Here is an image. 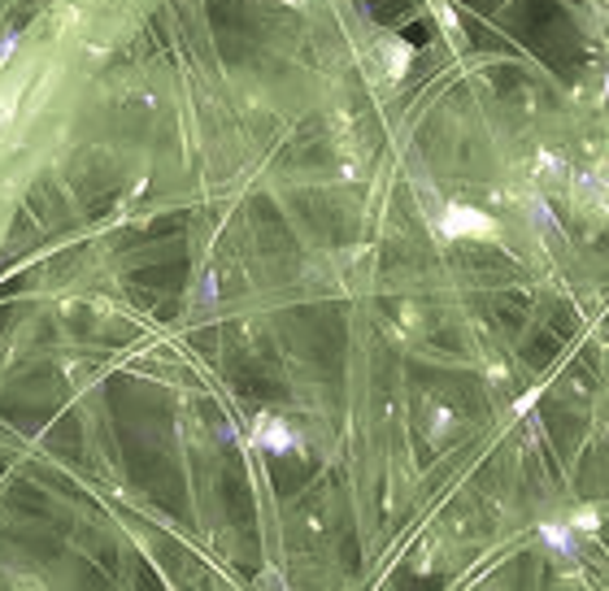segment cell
<instances>
[{
	"label": "cell",
	"instance_id": "3957f363",
	"mask_svg": "<svg viewBox=\"0 0 609 591\" xmlns=\"http://www.w3.org/2000/svg\"><path fill=\"white\" fill-rule=\"evenodd\" d=\"M387 52H392V74L401 79L405 65H409V48H405V44H387Z\"/></svg>",
	"mask_w": 609,
	"mask_h": 591
},
{
	"label": "cell",
	"instance_id": "6da1fadb",
	"mask_svg": "<svg viewBox=\"0 0 609 591\" xmlns=\"http://www.w3.org/2000/svg\"><path fill=\"white\" fill-rule=\"evenodd\" d=\"M440 231H444V236H492L497 227H492L488 214H475V209H466V205H449Z\"/></svg>",
	"mask_w": 609,
	"mask_h": 591
},
{
	"label": "cell",
	"instance_id": "7a4b0ae2",
	"mask_svg": "<svg viewBox=\"0 0 609 591\" xmlns=\"http://www.w3.org/2000/svg\"><path fill=\"white\" fill-rule=\"evenodd\" d=\"M258 448H271V453H292L297 439L292 431L279 422V418H258Z\"/></svg>",
	"mask_w": 609,
	"mask_h": 591
}]
</instances>
